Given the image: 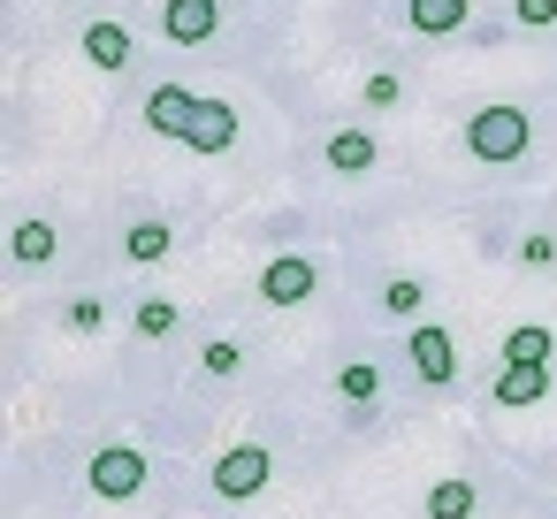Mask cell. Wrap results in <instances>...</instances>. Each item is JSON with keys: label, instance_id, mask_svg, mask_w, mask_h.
Returning a JSON list of instances; mask_svg holds the SVG:
<instances>
[{"label": "cell", "instance_id": "1", "mask_svg": "<svg viewBox=\"0 0 557 519\" xmlns=\"http://www.w3.org/2000/svg\"><path fill=\"white\" fill-rule=\"evenodd\" d=\"M527 146H534V123H527V108H511V100H488V108H473V115H466V153H473V161L504 169V161H519Z\"/></svg>", "mask_w": 557, "mask_h": 519}, {"label": "cell", "instance_id": "2", "mask_svg": "<svg viewBox=\"0 0 557 519\" xmlns=\"http://www.w3.org/2000/svg\"><path fill=\"white\" fill-rule=\"evenodd\" d=\"M85 489L108 496V504H131V496L146 489V450H131V443H100L92 466H85Z\"/></svg>", "mask_w": 557, "mask_h": 519}, {"label": "cell", "instance_id": "3", "mask_svg": "<svg viewBox=\"0 0 557 519\" xmlns=\"http://www.w3.org/2000/svg\"><path fill=\"white\" fill-rule=\"evenodd\" d=\"M268 473H275V458H268V443H230L222 458H214V496H230V504H245V496H260L268 489Z\"/></svg>", "mask_w": 557, "mask_h": 519}, {"label": "cell", "instance_id": "4", "mask_svg": "<svg viewBox=\"0 0 557 519\" xmlns=\"http://www.w3.org/2000/svg\"><path fill=\"white\" fill-rule=\"evenodd\" d=\"M313 283H321V268H313L306 252H275V260L260 268V298H268V306H306Z\"/></svg>", "mask_w": 557, "mask_h": 519}, {"label": "cell", "instance_id": "5", "mask_svg": "<svg viewBox=\"0 0 557 519\" xmlns=\"http://www.w3.org/2000/svg\"><path fill=\"white\" fill-rule=\"evenodd\" d=\"M191 123H199V92H184V85H153L146 92V131L153 138H191Z\"/></svg>", "mask_w": 557, "mask_h": 519}, {"label": "cell", "instance_id": "6", "mask_svg": "<svg viewBox=\"0 0 557 519\" xmlns=\"http://www.w3.org/2000/svg\"><path fill=\"white\" fill-rule=\"evenodd\" d=\"M405 351H412L420 382H458V344H450V329H435V321H412Z\"/></svg>", "mask_w": 557, "mask_h": 519}, {"label": "cell", "instance_id": "7", "mask_svg": "<svg viewBox=\"0 0 557 519\" xmlns=\"http://www.w3.org/2000/svg\"><path fill=\"white\" fill-rule=\"evenodd\" d=\"M214 32H222L214 0H169V9H161V39H176V47H207Z\"/></svg>", "mask_w": 557, "mask_h": 519}, {"label": "cell", "instance_id": "8", "mask_svg": "<svg viewBox=\"0 0 557 519\" xmlns=\"http://www.w3.org/2000/svg\"><path fill=\"white\" fill-rule=\"evenodd\" d=\"M405 24L420 39H458L473 32V0H405Z\"/></svg>", "mask_w": 557, "mask_h": 519}, {"label": "cell", "instance_id": "9", "mask_svg": "<svg viewBox=\"0 0 557 519\" xmlns=\"http://www.w3.org/2000/svg\"><path fill=\"white\" fill-rule=\"evenodd\" d=\"M184 146H191V153H230V146H237V108H230V100H199V123H191Z\"/></svg>", "mask_w": 557, "mask_h": 519}, {"label": "cell", "instance_id": "10", "mask_svg": "<svg viewBox=\"0 0 557 519\" xmlns=\"http://www.w3.org/2000/svg\"><path fill=\"white\" fill-rule=\"evenodd\" d=\"M374 153H382V146H374V131H329V146H321V161H329L336 176H367V169H374Z\"/></svg>", "mask_w": 557, "mask_h": 519}, {"label": "cell", "instance_id": "11", "mask_svg": "<svg viewBox=\"0 0 557 519\" xmlns=\"http://www.w3.org/2000/svg\"><path fill=\"white\" fill-rule=\"evenodd\" d=\"M77 47H85V62H92V70H131V54H138L123 24H85V39H77Z\"/></svg>", "mask_w": 557, "mask_h": 519}, {"label": "cell", "instance_id": "12", "mask_svg": "<svg viewBox=\"0 0 557 519\" xmlns=\"http://www.w3.org/2000/svg\"><path fill=\"white\" fill-rule=\"evenodd\" d=\"M542 397H549V367H504V374H496V405L527 412V405H542Z\"/></svg>", "mask_w": 557, "mask_h": 519}, {"label": "cell", "instance_id": "13", "mask_svg": "<svg viewBox=\"0 0 557 519\" xmlns=\"http://www.w3.org/2000/svg\"><path fill=\"white\" fill-rule=\"evenodd\" d=\"M169 245H176V230H169V222H153V214H146V222H131V237H123V252H131L138 268L169 260Z\"/></svg>", "mask_w": 557, "mask_h": 519}, {"label": "cell", "instance_id": "14", "mask_svg": "<svg viewBox=\"0 0 557 519\" xmlns=\"http://www.w3.org/2000/svg\"><path fill=\"white\" fill-rule=\"evenodd\" d=\"M473 496H481V489L450 473V481H435V489H428V519H473Z\"/></svg>", "mask_w": 557, "mask_h": 519}, {"label": "cell", "instance_id": "15", "mask_svg": "<svg viewBox=\"0 0 557 519\" xmlns=\"http://www.w3.org/2000/svg\"><path fill=\"white\" fill-rule=\"evenodd\" d=\"M504 367H549V329H534V321L511 329L504 336Z\"/></svg>", "mask_w": 557, "mask_h": 519}, {"label": "cell", "instance_id": "16", "mask_svg": "<svg viewBox=\"0 0 557 519\" xmlns=\"http://www.w3.org/2000/svg\"><path fill=\"white\" fill-rule=\"evenodd\" d=\"M16 260H24V268H47V260H54V222H39V214L16 222Z\"/></svg>", "mask_w": 557, "mask_h": 519}, {"label": "cell", "instance_id": "17", "mask_svg": "<svg viewBox=\"0 0 557 519\" xmlns=\"http://www.w3.org/2000/svg\"><path fill=\"white\" fill-rule=\"evenodd\" d=\"M336 390H344L351 405H374V390H382V374H374V359H351V367H336Z\"/></svg>", "mask_w": 557, "mask_h": 519}, {"label": "cell", "instance_id": "18", "mask_svg": "<svg viewBox=\"0 0 557 519\" xmlns=\"http://www.w3.org/2000/svg\"><path fill=\"white\" fill-rule=\"evenodd\" d=\"M420 306H428V291H420V283H412V275H397V283H389V291H382V313H397V321H412V313H420Z\"/></svg>", "mask_w": 557, "mask_h": 519}, {"label": "cell", "instance_id": "19", "mask_svg": "<svg viewBox=\"0 0 557 519\" xmlns=\"http://www.w3.org/2000/svg\"><path fill=\"white\" fill-rule=\"evenodd\" d=\"M131 321H138V336H169V329H176V298H146Z\"/></svg>", "mask_w": 557, "mask_h": 519}, {"label": "cell", "instance_id": "20", "mask_svg": "<svg viewBox=\"0 0 557 519\" xmlns=\"http://www.w3.org/2000/svg\"><path fill=\"white\" fill-rule=\"evenodd\" d=\"M511 24L519 32H549L557 24V0H511Z\"/></svg>", "mask_w": 557, "mask_h": 519}, {"label": "cell", "instance_id": "21", "mask_svg": "<svg viewBox=\"0 0 557 519\" xmlns=\"http://www.w3.org/2000/svg\"><path fill=\"white\" fill-rule=\"evenodd\" d=\"M397 100H405V85H397L389 70H374V77H367V108L382 115V108H397Z\"/></svg>", "mask_w": 557, "mask_h": 519}, {"label": "cell", "instance_id": "22", "mask_svg": "<svg viewBox=\"0 0 557 519\" xmlns=\"http://www.w3.org/2000/svg\"><path fill=\"white\" fill-rule=\"evenodd\" d=\"M62 321H70V336H92V329L108 321V306H100V298H77V306H70Z\"/></svg>", "mask_w": 557, "mask_h": 519}, {"label": "cell", "instance_id": "23", "mask_svg": "<svg viewBox=\"0 0 557 519\" xmlns=\"http://www.w3.org/2000/svg\"><path fill=\"white\" fill-rule=\"evenodd\" d=\"M237 359H245V351H237L230 336H214V344L199 351V367H207V374H237Z\"/></svg>", "mask_w": 557, "mask_h": 519}, {"label": "cell", "instance_id": "24", "mask_svg": "<svg viewBox=\"0 0 557 519\" xmlns=\"http://www.w3.org/2000/svg\"><path fill=\"white\" fill-rule=\"evenodd\" d=\"M519 260H527V268H549V260H557V237H549V230H534V237L519 245Z\"/></svg>", "mask_w": 557, "mask_h": 519}]
</instances>
